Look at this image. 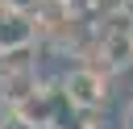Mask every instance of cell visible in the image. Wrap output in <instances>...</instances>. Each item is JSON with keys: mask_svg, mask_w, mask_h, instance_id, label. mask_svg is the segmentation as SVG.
Wrapping results in <instances>:
<instances>
[{"mask_svg": "<svg viewBox=\"0 0 133 129\" xmlns=\"http://www.w3.org/2000/svg\"><path fill=\"white\" fill-rule=\"evenodd\" d=\"M62 100L71 108H79V112H91V108H100L108 100V79L96 67H75L62 79Z\"/></svg>", "mask_w": 133, "mask_h": 129, "instance_id": "cell-1", "label": "cell"}, {"mask_svg": "<svg viewBox=\"0 0 133 129\" xmlns=\"http://www.w3.org/2000/svg\"><path fill=\"white\" fill-rule=\"evenodd\" d=\"M37 37V17L25 8H0V54H21Z\"/></svg>", "mask_w": 133, "mask_h": 129, "instance_id": "cell-2", "label": "cell"}, {"mask_svg": "<svg viewBox=\"0 0 133 129\" xmlns=\"http://www.w3.org/2000/svg\"><path fill=\"white\" fill-rule=\"evenodd\" d=\"M100 54H104V62H108L112 71L133 67V29H129L125 21H112V25L100 33Z\"/></svg>", "mask_w": 133, "mask_h": 129, "instance_id": "cell-3", "label": "cell"}, {"mask_svg": "<svg viewBox=\"0 0 133 129\" xmlns=\"http://www.w3.org/2000/svg\"><path fill=\"white\" fill-rule=\"evenodd\" d=\"M0 129H37V125H33L29 117H21L17 108H8V112L0 117Z\"/></svg>", "mask_w": 133, "mask_h": 129, "instance_id": "cell-4", "label": "cell"}, {"mask_svg": "<svg viewBox=\"0 0 133 129\" xmlns=\"http://www.w3.org/2000/svg\"><path fill=\"white\" fill-rule=\"evenodd\" d=\"M91 4H96V8H104V12H121L129 0H91Z\"/></svg>", "mask_w": 133, "mask_h": 129, "instance_id": "cell-5", "label": "cell"}, {"mask_svg": "<svg viewBox=\"0 0 133 129\" xmlns=\"http://www.w3.org/2000/svg\"><path fill=\"white\" fill-rule=\"evenodd\" d=\"M121 125H125V129H133V100L125 104V117H121Z\"/></svg>", "mask_w": 133, "mask_h": 129, "instance_id": "cell-6", "label": "cell"}, {"mask_svg": "<svg viewBox=\"0 0 133 129\" xmlns=\"http://www.w3.org/2000/svg\"><path fill=\"white\" fill-rule=\"evenodd\" d=\"M42 129H62V125H42Z\"/></svg>", "mask_w": 133, "mask_h": 129, "instance_id": "cell-7", "label": "cell"}, {"mask_svg": "<svg viewBox=\"0 0 133 129\" xmlns=\"http://www.w3.org/2000/svg\"><path fill=\"white\" fill-rule=\"evenodd\" d=\"M0 8H8V0H0Z\"/></svg>", "mask_w": 133, "mask_h": 129, "instance_id": "cell-8", "label": "cell"}, {"mask_svg": "<svg viewBox=\"0 0 133 129\" xmlns=\"http://www.w3.org/2000/svg\"><path fill=\"white\" fill-rule=\"evenodd\" d=\"M0 71H4V54H0Z\"/></svg>", "mask_w": 133, "mask_h": 129, "instance_id": "cell-9", "label": "cell"}]
</instances>
